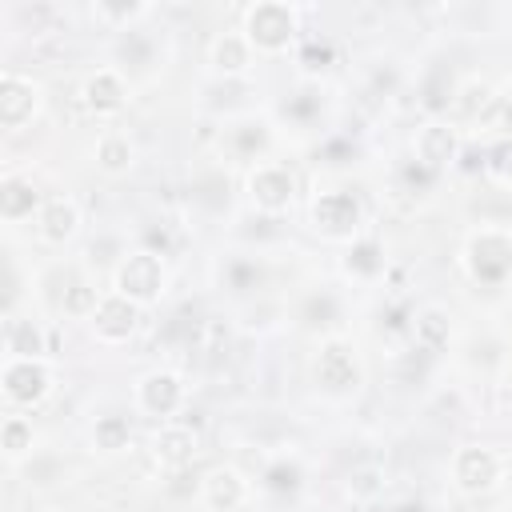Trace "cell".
<instances>
[{
	"instance_id": "obj_1",
	"label": "cell",
	"mask_w": 512,
	"mask_h": 512,
	"mask_svg": "<svg viewBox=\"0 0 512 512\" xmlns=\"http://www.w3.org/2000/svg\"><path fill=\"white\" fill-rule=\"evenodd\" d=\"M248 44L264 56H276V52H288L292 44H300V12L296 4H284V0H256L244 8V28Z\"/></svg>"
},
{
	"instance_id": "obj_2",
	"label": "cell",
	"mask_w": 512,
	"mask_h": 512,
	"mask_svg": "<svg viewBox=\"0 0 512 512\" xmlns=\"http://www.w3.org/2000/svg\"><path fill=\"white\" fill-rule=\"evenodd\" d=\"M312 380L332 400L356 396L360 384H364V364H360L356 344L344 340V336H324L316 344V356H312Z\"/></svg>"
},
{
	"instance_id": "obj_3",
	"label": "cell",
	"mask_w": 512,
	"mask_h": 512,
	"mask_svg": "<svg viewBox=\"0 0 512 512\" xmlns=\"http://www.w3.org/2000/svg\"><path fill=\"white\" fill-rule=\"evenodd\" d=\"M464 272L472 276V284L480 288H504L512 276V232L508 228H476L464 240Z\"/></svg>"
},
{
	"instance_id": "obj_4",
	"label": "cell",
	"mask_w": 512,
	"mask_h": 512,
	"mask_svg": "<svg viewBox=\"0 0 512 512\" xmlns=\"http://www.w3.org/2000/svg\"><path fill=\"white\" fill-rule=\"evenodd\" d=\"M308 224L336 244H352L364 236V204L348 188H324L308 204Z\"/></svg>"
},
{
	"instance_id": "obj_5",
	"label": "cell",
	"mask_w": 512,
	"mask_h": 512,
	"mask_svg": "<svg viewBox=\"0 0 512 512\" xmlns=\"http://www.w3.org/2000/svg\"><path fill=\"white\" fill-rule=\"evenodd\" d=\"M164 288H168V268H164V256H156V252L136 248V252L120 256V264L112 268V292L136 300L140 308L156 304L164 296Z\"/></svg>"
},
{
	"instance_id": "obj_6",
	"label": "cell",
	"mask_w": 512,
	"mask_h": 512,
	"mask_svg": "<svg viewBox=\"0 0 512 512\" xmlns=\"http://www.w3.org/2000/svg\"><path fill=\"white\" fill-rule=\"evenodd\" d=\"M504 480V456L488 444H460L452 452V484L464 496H484Z\"/></svg>"
},
{
	"instance_id": "obj_7",
	"label": "cell",
	"mask_w": 512,
	"mask_h": 512,
	"mask_svg": "<svg viewBox=\"0 0 512 512\" xmlns=\"http://www.w3.org/2000/svg\"><path fill=\"white\" fill-rule=\"evenodd\" d=\"M244 188H248L252 208L264 212V216H280V212H288L292 200H296V176H292V168L280 164V160L252 164Z\"/></svg>"
},
{
	"instance_id": "obj_8",
	"label": "cell",
	"mask_w": 512,
	"mask_h": 512,
	"mask_svg": "<svg viewBox=\"0 0 512 512\" xmlns=\"http://www.w3.org/2000/svg\"><path fill=\"white\" fill-rule=\"evenodd\" d=\"M188 400V384L176 368H148L140 380H136V408L152 420H176V412L184 408Z\"/></svg>"
},
{
	"instance_id": "obj_9",
	"label": "cell",
	"mask_w": 512,
	"mask_h": 512,
	"mask_svg": "<svg viewBox=\"0 0 512 512\" xmlns=\"http://www.w3.org/2000/svg\"><path fill=\"white\" fill-rule=\"evenodd\" d=\"M0 392L12 408H36L52 392V368L48 360H4Z\"/></svg>"
},
{
	"instance_id": "obj_10",
	"label": "cell",
	"mask_w": 512,
	"mask_h": 512,
	"mask_svg": "<svg viewBox=\"0 0 512 512\" xmlns=\"http://www.w3.org/2000/svg\"><path fill=\"white\" fill-rule=\"evenodd\" d=\"M140 320H144V308L136 300H128L120 292H104L96 312H92V320H88V328H92V336L100 344H124V340L136 336Z\"/></svg>"
},
{
	"instance_id": "obj_11",
	"label": "cell",
	"mask_w": 512,
	"mask_h": 512,
	"mask_svg": "<svg viewBox=\"0 0 512 512\" xmlns=\"http://www.w3.org/2000/svg\"><path fill=\"white\" fill-rule=\"evenodd\" d=\"M152 460L168 472H184L192 468V460L200 456V428H192L188 420H164L152 432Z\"/></svg>"
},
{
	"instance_id": "obj_12",
	"label": "cell",
	"mask_w": 512,
	"mask_h": 512,
	"mask_svg": "<svg viewBox=\"0 0 512 512\" xmlns=\"http://www.w3.org/2000/svg\"><path fill=\"white\" fill-rule=\"evenodd\" d=\"M36 112H40V84H36L28 72L4 68V72H0V124H4L8 132H16V128H24Z\"/></svg>"
},
{
	"instance_id": "obj_13",
	"label": "cell",
	"mask_w": 512,
	"mask_h": 512,
	"mask_svg": "<svg viewBox=\"0 0 512 512\" xmlns=\"http://www.w3.org/2000/svg\"><path fill=\"white\" fill-rule=\"evenodd\" d=\"M460 148H464V136H460V128L452 124V120H428L420 132H416V144H412V160H420L424 168H432V172H448V168H456V156H460Z\"/></svg>"
},
{
	"instance_id": "obj_14",
	"label": "cell",
	"mask_w": 512,
	"mask_h": 512,
	"mask_svg": "<svg viewBox=\"0 0 512 512\" xmlns=\"http://www.w3.org/2000/svg\"><path fill=\"white\" fill-rule=\"evenodd\" d=\"M80 104L92 112V116H116L124 104H128V76L116 68V64H104V68H92L80 84Z\"/></svg>"
},
{
	"instance_id": "obj_15",
	"label": "cell",
	"mask_w": 512,
	"mask_h": 512,
	"mask_svg": "<svg viewBox=\"0 0 512 512\" xmlns=\"http://www.w3.org/2000/svg\"><path fill=\"white\" fill-rule=\"evenodd\" d=\"M256 64V48L248 44V36L240 28H224L208 40V68L220 80H244Z\"/></svg>"
},
{
	"instance_id": "obj_16",
	"label": "cell",
	"mask_w": 512,
	"mask_h": 512,
	"mask_svg": "<svg viewBox=\"0 0 512 512\" xmlns=\"http://www.w3.org/2000/svg\"><path fill=\"white\" fill-rule=\"evenodd\" d=\"M248 496H252V484L232 464H220V468L204 472V480H200V500L212 512H240L248 504Z\"/></svg>"
},
{
	"instance_id": "obj_17",
	"label": "cell",
	"mask_w": 512,
	"mask_h": 512,
	"mask_svg": "<svg viewBox=\"0 0 512 512\" xmlns=\"http://www.w3.org/2000/svg\"><path fill=\"white\" fill-rule=\"evenodd\" d=\"M44 192L36 188L32 176H20V172H8L0 180V220L4 224H20V220H36L40 208H44Z\"/></svg>"
},
{
	"instance_id": "obj_18",
	"label": "cell",
	"mask_w": 512,
	"mask_h": 512,
	"mask_svg": "<svg viewBox=\"0 0 512 512\" xmlns=\"http://www.w3.org/2000/svg\"><path fill=\"white\" fill-rule=\"evenodd\" d=\"M220 148L232 156V160H260L264 164V152L272 148V128L268 120H256V116H244L236 124H228L220 132Z\"/></svg>"
},
{
	"instance_id": "obj_19",
	"label": "cell",
	"mask_w": 512,
	"mask_h": 512,
	"mask_svg": "<svg viewBox=\"0 0 512 512\" xmlns=\"http://www.w3.org/2000/svg\"><path fill=\"white\" fill-rule=\"evenodd\" d=\"M408 336H412V352H420L428 360L440 356V352H448V344H452V316H448V308L428 304V308L412 312Z\"/></svg>"
},
{
	"instance_id": "obj_20",
	"label": "cell",
	"mask_w": 512,
	"mask_h": 512,
	"mask_svg": "<svg viewBox=\"0 0 512 512\" xmlns=\"http://www.w3.org/2000/svg\"><path fill=\"white\" fill-rule=\"evenodd\" d=\"M80 232V204L68 192H56L44 200L40 216H36V236L44 244H68Z\"/></svg>"
},
{
	"instance_id": "obj_21",
	"label": "cell",
	"mask_w": 512,
	"mask_h": 512,
	"mask_svg": "<svg viewBox=\"0 0 512 512\" xmlns=\"http://www.w3.org/2000/svg\"><path fill=\"white\" fill-rule=\"evenodd\" d=\"M416 96H420V108H424L432 120H444V112L456 108V96H460L456 72H452L448 64H428V68L420 72Z\"/></svg>"
},
{
	"instance_id": "obj_22",
	"label": "cell",
	"mask_w": 512,
	"mask_h": 512,
	"mask_svg": "<svg viewBox=\"0 0 512 512\" xmlns=\"http://www.w3.org/2000/svg\"><path fill=\"white\" fill-rule=\"evenodd\" d=\"M4 356L8 360H44L48 356V336L32 316H4Z\"/></svg>"
},
{
	"instance_id": "obj_23",
	"label": "cell",
	"mask_w": 512,
	"mask_h": 512,
	"mask_svg": "<svg viewBox=\"0 0 512 512\" xmlns=\"http://www.w3.org/2000/svg\"><path fill=\"white\" fill-rule=\"evenodd\" d=\"M92 160H96V168H100L104 176H124V172L136 164V144H132L128 132L104 128V132L96 136V144H92Z\"/></svg>"
},
{
	"instance_id": "obj_24",
	"label": "cell",
	"mask_w": 512,
	"mask_h": 512,
	"mask_svg": "<svg viewBox=\"0 0 512 512\" xmlns=\"http://www.w3.org/2000/svg\"><path fill=\"white\" fill-rule=\"evenodd\" d=\"M340 316H344V304H340V296H336L332 288L308 292V296L300 300V308H296V320H300V328H308V332H332V328L340 324Z\"/></svg>"
},
{
	"instance_id": "obj_25",
	"label": "cell",
	"mask_w": 512,
	"mask_h": 512,
	"mask_svg": "<svg viewBox=\"0 0 512 512\" xmlns=\"http://www.w3.org/2000/svg\"><path fill=\"white\" fill-rule=\"evenodd\" d=\"M116 68L132 80V76H144V72H152V64H156V40L144 32V28H128L120 40H116Z\"/></svg>"
},
{
	"instance_id": "obj_26",
	"label": "cell",
	"mask_w": 512,
	"mask_h": 512,
	"mask_svg": "<svg viewBox=\"0 0 512 512\" xmlns=\"http://www.w3.org/2000/svg\"><path fill=\"white\" fill-rule=\"evenodd\" d=\"M344 272H348L352 280H364V284L384 280V272H388L384 244H380L376 236H360V240H352V248H348V256H344Z\"/></svg>"
},
{
	"instance_id": "obj_27",
	"label": "cell",
	"mask_w": 512,
	"mask_h": 512,
	"mask_svg": "<svg viewBox=\"0 0 512 512\" xmlns=\"http://www.w3.org/2000/svg\"><path fill=\"white\" fill-rule=\"evenodd\" d=\"M88 12H92V20L104 24L108 32H128V28H136V20L152 16L156 8L144 4V0H92Z\"/></svg>"
},
{
	"instance_id": "obj_28",
	"label": "cell",
	"mask_w": 512,
	"mask_h": 512,
	"mask_svg": "<svg viewBox=\"0 0 512 512\" xmlns=\"http://www.w3.org/2000/svg\"><path fill=\"white\" fill-rule=\"evenodd\" d=\"M260 488L268 496H296L304 488V464L296 456H272L264 468H260Z\"/></svg>"
},
{
	"instance_id": "obj_29",
	"label": "cell",
	"mask_w": 512,
	"mask_h": 512,
	"mask_svg": "<svg viewBox=\"0 0 512 512\" xmlns=\"http://www.w3.org/2000/svg\"><path fill=\"white\" fill-rule=\"evenodd\" d=\"M220 284L228 292H236V296H252L264 284V264L256 256H228L220 264Z\"/></svg>"
},
{
	"instance_id": "obj_30",
	"label": "cell",
	"mask_w": 512,
	"mask_h": 512,
	"mask_svg": "<svg viewBox=\"0 0 512 512\" xmlns=\"http://www.w3.org/2000/svg\"><path fill=\"white\" fill-rule=\"evenodd\" d=\"M0 448H4V456L12 464L16 460H28L36 452V428H32V420L20 416V412H8L4 424H0Z\"/></svg>"
},
{
	"instance_id": "obj_31",
	"label": "cell",
	"mask_w": 512,
	"mask_h": 512,
	"mask_svg": "<svg viewBox=\"0 0 512 512\" xmlns=\"http://www.w3.org/2000/svg\"><path fill=\"white\" fill-rule=\"evenodd\" d=\"M132 444V420L124 412H104L92 420V448L100 452H124Z\"/></svg>"
},
{
	"instance_id": "obj_32",
	"label": "cell",
	"mask_w": 512,
	"mask_h": 512,
	"mask_svg": "<svg viewBox=\"0 0 512 512\" xmlns=\"http://www.w3.org/2000/svg\"><path fill=\"white\" fill-rule=\"evenodd\" d=\"M100 296H104V292H96V284H92L88 276H76V280L64 288V296H60V304H56V308H60L68 320H92V312H96Z\"/></svg>"
},
{
	"instance_id": "obj_33",
	"label": "cell",
	"mask_w": 512,
	"mask_h": 512,
	"mask_svg": "<svg viewBox=\"0 0 512 512\" xmlns=\"http://www.w3.org/2000/svg\"><path fill=\"white\" fill-rule=\"evenodd\" d=\"M348 496L356 500V504H376L380 496H384V488H388V476H384V468L380 464H356L352 472H348Z\"/></svg>"
},
{
	"instance_id": "obj_34",
	"label": "cell",
	"mask_w": 512,
	"mask_h": 512,
	"mask_svg": "<svg viewBox=\"0 0 512 512\" xmlns=\"http://www.w3.org/2000/svg\"><path fill=\"white\" fill-rule=\"evenodd\" d=\"M296 64H300L308 76L328 72V68L336 64V48H332V40H328V36H316V32L300 36V44H296Z\"/></svg>"
},
{
	"instance_id": "obj_35",
	"label": "cell",
	"mask_w": 512,
	"mask_h": 512,
	"mask_svg": "<svg viewBox=\"0 0 512 512\" xmlns=\"http://www.w3.org/2000/svg\"><path fill=\"white\" fill-rule=\"evenodd\" d=\"M64 480V460L56 452H32L24 464V484L28 488H52Z\"/></svg>"
},
{
	"instance_id": "obj_36",
	"label": "cell",
	"mask_w": 512,
	"mask_h": 512,
	"mask_svg": "<svg viewBox=\"0 0 512 512\" xmlns=\"http://www.w3.org/2000/svg\"><path fill=\"white\" fill-rule=\"evenodd\" d=\"M484 172L496 184H512V136H496L492 144H484Z\"/></svg>"
},
{
	"instance_id": "obj_37",
	"label": "cell",
	"mask_w": 512,
	"mask_h": 512,
	"mask_svg": "<svg viewBox=\"0 0 512 512\" xmlns=\"http://www.w3.org/2000/svg\"><path fill=\"white\" fill-rule=\"evenodd\" d=\"M268 316H284V308L280 304H272V300H260V304H248L244 308V328L248 332H268V328H276V320H268Z\"/></svg>"
},
{
	"instance_id": "obj_38",
	"label": "cell",
	"mask_w": 512,
	"mask_h": 512,
	"mask_svg": "<svg viewBox=\"0 0 512 512\" xmlns=\"http://www.w3.org/2000/svg\"><path fill=\"white\" fill-rule=\"evenodd\" d=\"M348 512H356V508H348Z\"/></svg>"
}]
</instances>
